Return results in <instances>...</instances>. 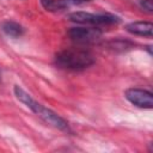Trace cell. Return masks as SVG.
Returning <instances> with one entry per match:
<instances>
[{
  "instance_id": "cell-1",
  "label": "cell",
  "mask_w": 153,
  "mask_h": 153,
  "mask_svg": "<svg viewBox=\"0 0 153 153\" xmlns=\"http://www.w3.org/2000/svg\"><path fill=\"white\" fill-rule=\"evenodd\" d=\"M14 94L18 98V100H20L23 104H25L31 111H33L39 118H42L47 124L57 128L62 131H71L68 122L62 118L61 116H59L56 112H54L53 110L45 108L44 105H42L41 103H38L37 100H35L26 91H24L20 86L16 85L14 86Z\"/></svg>"
},
{
  "instance_id": "cell-2",
  "label": "cell",
  "mask_w": 153,
  "mask_h": 153,
  "mask_svg": "<svg viewBox=\"0 0 153 153\" xmlns=\"http://www.w3.org/2000/svg\"><path fill=\"white\" fill-rule=\"evenodd\" d=\"M94 63L91 51L81 48H67L55 55V65L62 69L80 71Z\"/></svg>"
},
{
  "instance_id": "cell-3",
  "label": "cell",
  "mask_w": 153,
  "mask_h": 153,
  "mask_svg": "<svg viewBox=\"0 0 153 153\" xmlns=\"http://www.w3.org/2000/svg\"><path fill=\"white\" fill-rule=\"evenodd\" d=\"M68 19L74 23L79 24H87L92 26H99V25H112L117 24L120 22V18L109 14V13H100V14H94L90 12H84V11H78L68 14Z\"/></svg>"
},
{
  "instance_id": "cell-4",
  "label": "cell",
  "mask_w": 153,
  "mask_h": 153,
  "mask_svg": "<svg viewBox=\"0 0 153 153\" xmlns=\"http://www.w3.org/2000/svg\"><path fill=\"white\" fill-rule=\"evenodd\" d=\"M72 41L79 44H92L102 38V31L96 27H72L68 31Z\"/></svg>"
},
{
  "instance_id": "cell-5",
  "label": "cell",
  "mask_w": 153,
  "mask_h": 153,
  "mask_svg": "<svg viewBox=\"0 0 153 153\" xmlns=\"http://www.w3.org/2000/svg\"><path fill=\"white\" fill-rule=\"evenodd\" d=\"M124 97L133 105L141 109H152L153 108V96L149 91L142 88H128L124 92Z\"/></svg>"
},
{
  "instance_id": "cell-6",
  "label": "cell",
  "mask_w": 153,
  "mask_h": 153,
  "mask_svg": "<svg viewBox=\"0 0 153 153\" xmlns=\"http://www.w3.org/2000/svg\"><path fill=\"white\" fill-rule=\"evenodd\" d=\"M41 5L50 12H55V11H60V10H65L72 6H80L84 5L86 2H88L90 0H39Z\"/></svg>"
},
{
  "instance_id": "cell-7",
  "label": "cell",
  "mask_w": 153,
  "mask_h": 153,
  "mask_svg": "<svg viewBox=\"0 0 153 153\" xmlns=\"http://www.w3.org/2000/svg\"><path fill=\"white\" fill-rule=\"evenodd\" d=\"M126 30L129 33L143 37H152L153 33V24L151 22H133L126 26Z\"/></svg>"
},
{
  "instance_id": "cell-8",
  "label": "cell",
  "mask_w": 153,
  "mask_h": 153,
  "mask_svg": "<svg viewBox=\"0 0 153 153\" xmlns=\"http://www.w3.org/2000/svg\"><path fill=\"white\" fill-rule=\"evenodd\" d=\"M1 30L10 37H20L23 33H24V29L22 25H19L18 23L16 22H12V20H7V22H4L1 24Z\"/></svg>"
},
{
  "instance_id": "cell-9",
  "label": "cell",
  "mask_w": 153,
  "mask_h": 153,
  "mask_svg": "<svg viewBox=\"0 0 153 153\" xmlns=\"http://www.w3.org/2000/svg\"><path fill=\"white\" fill-rule=\"evenodd\" d=\"M141 6L143 7V10H147L148 12H152V2H151V0H143L141 2Z\"/></svg>"
},
{
  "instance_id": "cell-10",
  "label": "cell",
  "mask_w": 153,
  "mask_h": 153,
  "mask_svg": "<svg viewBox=\"0 0 153 153\" xmlns=\"http://www.w3.org/2000/svg\"><path fill=\"white\" fill-rule=\"evenodd\" d=\"M0 78H1V71H0Z\"/></svg>"
}]
</instances>
